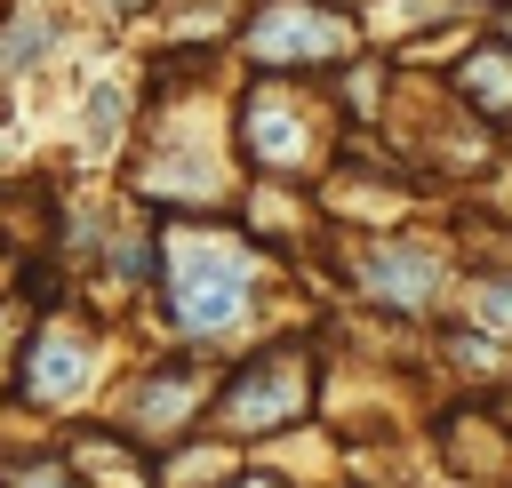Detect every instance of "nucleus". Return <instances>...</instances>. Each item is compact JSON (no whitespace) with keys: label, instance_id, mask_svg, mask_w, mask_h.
Masks as SVG:
<instances>
[{"label":"nucleus","instance_id":"obj_6","mask_svg":"<svg viewBox=\"0 0 512 488\" xmlns=\"http://www.w3.org/2000/svg\"><path fill=\"white\" fill-rule=\"evenodd\" d=\"M360 288L376 296V304H392V312H424L432 296H440V256L432 248H416V240H384V248H360Z\"/></svg>","mask_w":512,"mask_h":488},{"label":"nucleus","instance_id":"obj_10","mask_svg":"<svg viewBox=\"0 0 512 488\" xmlns=\"http://www.w3.org/2000/svg\"><path fill=\"white\" fill-rule=\"evenodd\" d=\"M472 328L512 344V272H480L472 280Z\"/></svg>","mask_w":512,"mask_h":488},{"label":"nucleus","instance_id":"obj_5","mask_svg":"<svg viewBox=\"0 0 512 488\" xmlns=\"http://www.w3.org/2000/svg\"><path fill=\"white\" fill-rule=\"evenodd\" d=\"M352 16L320 8V0H264L248 24V56L256 64H336L352 56Z\"/></svg>","mask_w":512,"mask_h":488},{"label":"nucleus","instance_id":"obj_8","mask_svg":"<svg viewBox=\"0 0 512 488\" xmlns=\"http://www.w3.org/2000/svg\"><path fill=\"white\" fill-rule=\"evenodd\" d=\"M456 96H464L480 120H504V112H512V40H480V48L456 64Z\"/></svg>","mask_w":512,"mask_h":488},{"label":"nucleus","instance_id":"obj_3","mask_svg":"<svg viewBox=\"0 0 512 488\" xmlns=\"http://www.w3.org/2000/svg\"><path fill=\"white\" fill-rule=\"evenodd\" d=\"M208 400H216V384L192 360H168V368H152V376H136L120 392L112 432L136 440V448H176V440H192V424L208 416Z\"/></svg>","mask_w":512,"mask_h":488},{"label":"nucleus","instance_id":"obj_2","mask_svg":"<svg viewBox=\"0 0 512 488\" xmlns=\"http://www.w3.org/2000/svg\"><path fill=\"white\" fill-rule=\"evenodd\" d=\"M304 408H312V360H304L296 344H264V352H256L248 368H232V376L216 384V400H208L216 432H232V440H272V432H288Z\"/></svg>","mask_w":512,"mask_h":488},{"label":"nucleus","instance_id":"obj_1","mask_svg":"<svg viewBox=\"0 0 512 488\" xmlns=\"http://www.w3.org/2000/svg\"><path fill=\"white\" fill-rule=\"evenodd\" d=\"M256 280H264V256L240 232H224V224H168V240H160V288H168V320L192 344L240 336L248 312H256Z\"/></svg>","mask_w":512,"mask_h":488},{"label":"nucleus","instance_id":"obj_9","mask_svg":"<svg viewBox=\"0 0 512 488\" xmlns=\"http://www.w3.org/2000/svg\"><path fill=\"white\" fill-rule=\"evenodd\" d=\"M0 488H88L64 456H48V448H24V456H0Z\"/></svg>","mask_w":512,"mask_h":488},{"label":"nucleus","instance_id":"obj_12","mask_svg":"<svg viewBox=\"0 0 512 488\" xmlns=\"http://www.w3.org/2000/svg\"><path fill=\"white\" fill-rule=\"evenodd\" d=\"M112 128H120V80H104L88 96V144H112Z\"/></svg>","mask_w":512,"mask_h":488},{"label":"nucleus","instance_id":"obj_4","mask_svg":"<svg viewBox=\"0 0 512 488\" xmlns=\"http://www.w3.org/2000/svg\"><path fill=\"white\" fill-rule=\"evenodd\" d=\"M88 384H96V336L80 328V320H40L32 336H24V368H16V400L24 408H72V400H88Z\"/></svg>","mask_w":512,"mask_h":488},{"label":"nucleus","instance_id":"obj_13","mask_svg":"<svg viewBox=\"0 0 512 488\" xmlns=\"http://www.w3.org/2000/svg\"><path fill=\"white\" fill-rule=\"evenodd\" d=\"M224 488H280L272 472H240V480H224Z\"/></svg>","mask_w":512,"mask_h":488},{"label":"nucleus","instance_id":"obj_7","mask_svg":"<svg viewBox=\"0 0 512 488\" xmlns=\"http://www.w3.org/2000/svg\"><path fill=\"white\" fill-rule=\"evenodd\" d=\"M248 152L264 160V168H280V176H304L312 160H320V136H312V112L304 104H280L272 88H256L248 96Z\"/></svg>","mask_w":512,"mask_h":488},{"label":"nucleus","instance_id":"obj_11","mask_svg":"<svg viewBox=\"0 0 512 488\" xmlns=\"http://www.w3.org/2000/svg\"><path fill=\"white\" fill-rule=\"evenodd\" d=\"M48 40H56V32H48V16H32V8H24V16L0 32V72H24V64H40V56H48Z\"/></svg>","mask_w":512,"mask_h":488}]
</instances>
